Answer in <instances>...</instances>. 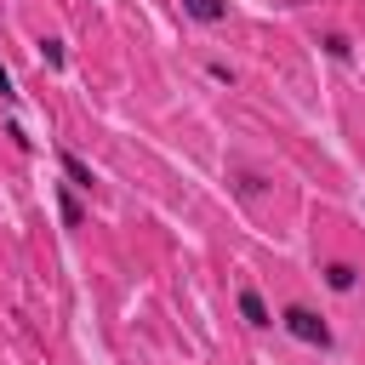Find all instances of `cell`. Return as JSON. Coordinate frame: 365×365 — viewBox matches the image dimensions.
Listing matches in <instances>:
<instances>
[{"label":"cell","instance_id":"cell-1","mask_svg":"<svg viewBox=\"0 0 365 365\" xmlns=\"http://www.w3.org/2000/svg\"><path fill=\"white\" fill-rule=\"evenodd\" d=\"M279 331L291 336V342H302V348H319V354H331V319L319 314V308H308V302H285L279 308Z\"/></svg>","mask_w":365,"mask_h":365},{"label":"cell","instance_id":"cell-2","mask_svg":"<svg viewBox=\"0 0 365 365\" xmlns=\"http://www.w3.org/2000/svg\"><path fill=\"white\" fill-rule=\"evenodd\" d=\"M234 308H240V319H245L251 331H268V325H274V308L262 302V291H257L251 279H245V285L234 291Z\"/></svg>","mask_w":365,"mask_h":365},{"label":"cell","instance_id":"cell-3","mask_svg":"<svg viewBox=\"0 0 365 365\" xmlns=\"http://www.w3.org/2000/svg\"><path fill=\"white\" fill-rule=\"evenodd\" d=\"M319 279H325V291H336V297H354V291H359V268H354L348 257H325V262H319Z\"/></svg>","mask_w":365,"mask_h":365},{"label":"cell","instance_id":"cell-4","mask_svg":"<svg viewBox=\"0 0 365 365\" xmlns=\"http://www.w3.org/2000/svg\"><path fill=\"white\" fill-rule=\"evenodd\" d=\"M228 188H234L240 200H262L274 182H268V171H251V165H228Z\"/></svg>","mask_w":365,"mask_h":365},{"label":"cell","instance_id":"cell-5","mask_svg":"<svg viewBox=\"0 0 365 365\" xmlns=\"http://www.w3.org/2000/svg\"><path fill=\"white\" fill-rule=\"evenodd\" d=\"M57 165H63V177H68V188H80V194H91L97 188V171L74 154V148H57Z\"/></svg>","mask_w":365,"mask_h":365},{"label":"cell","instance_id":"cell-6","mask_svg":"<svg viewBox=\"0 0 365 365\" xmlns=\"http://www.w3.org/2000/svg\"><path fill=\"white\" fill-rule=\"evenodd\" d=\"M177 6H182V17H194V23H205V29L228 17V0H177Z\"/></svg>","mask_w":365,"mask_h":365},{"label":"cell","instance_id":"cell-7","mask_svg":"<svg viewBox=\"0 0 365 365\" xmlns=\"http://www.w3.org/2000/svg\"><path fill=\"white\" fill-rule=\"evenodd\" d=\"M314 46H319V51H325L331 63H354V40H348L342 29H325V34L314 40Z\"/></svg>","mask_w":365,"mask_h":365},{"label":"cell","instance_id":"cell-8","mask_svg":"<svg viewBox=\"0 0 365 365\" xmlns=\"http://www.w3.org/2000/svg\"><path fill=\"white\" fill-rule=\"evenodd\" d=\"M57 217H63V228H86V205L74 200L68 182H57Z\"/></svg>","mask_w":365,"mask_h":365},{"label":"cell","instance_id":"cell-9","mask_svg":"<svg viewBox=\"0 0 365 365\" xmlns=\"http://www.w3.org/2000/svg\"><path fill=\"white\" fill-rule=\"evenodd\" d=\"M40 57H46V68H63V63H68V46H63L57 34H46V40H40Z\"/></svg>","mask_w":365,"mask_h":365},{"label":"cell","instance_id":"cell-10","mask_svg":"<svg viewBox=\"0 0 365 365\" xmlns=\"http://www.w3.org/2000/svg\"><path fill=\"white\" fill-rule=\"evenodd\" d=\"M205 80H217V86H234V80H240V68H234V63H222V57H205Z\"/></svg>","mask_w":365,"mask_h":365},{"label":"cell","instance_id":"cell-11","mask_svg":"<svg viewBox=\"0 0 365 365\" xmlns=\"http://www.w3.org/2000/svg\"><path fill=\"white\" fill-rule=\"evenodd\" d=\"M6 137H11V148H17V154H29V148H34V137H29L17 120H6Z\"/></svg>","mask_w":365,"mask_h":365},{"label":"cell","instance_id":"cell-12","mask_svg":"<svg viewBox=\"0 0 365 365\" xmlns=\"http://www.w3.org/2000/svg\"><path fill=\"white\" fill-rule=\"evenodd\" d=\"M0 97H6V103H17V80H11V68H6V63H0Z\"/></svg>","mask_w":365,"mask_h":365},{"label":"cell","instance_id":"cell-13","mask_svg":"<svg viewBox=\"0 0 365 365\" xmlns=\"http://www.w3.org/2000/svg\"><path fill=\"white\" fill-rule=\"evenodd\" d=\"M279 6H291V11H302V6H314V0H279Z\"/></svg>","mask_w":365,"mask_h":365}]
</instances>
